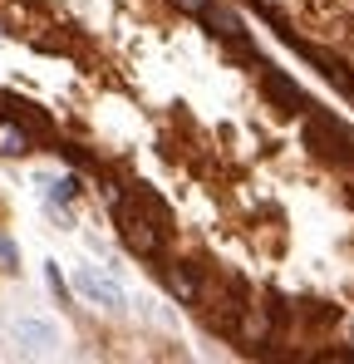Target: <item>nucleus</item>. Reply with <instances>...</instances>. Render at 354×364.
I'll return each mask as SVG.
<instances>
[{
    "instance_id": "nucleus-5",
    "label": "nucleus",
    "mask_w": 354,
    "mask_h": 364,
    "mask_svg": "<svg viewBox=\"0 0 354 364\" xmlns=\"http://www.w3.org/2000/svg\"><path fill=\"white\" fill-rule=\"evenodd\" d=\"M5 119H15L30 138H50V119L30 104V99H15V94H5Z\"/></svg>"
},
{
    "instance_id": "nucleus-11",
    "label": "nucleus",
    "mask_w": 354,
    "mask_h": 364,
    "mask_svg": "<svg viewBox=\"0 0 354 364\" xmlns=\"http://www.w3.org/2000/svg\"><path fill=\"white\" fill-rule=\"evenodd\" d=\"M241 340H266V320H261L256 310H251V315L241 320Z\"/></svg>"
},
{
    "instance_id": "nucleus-4",
    "label": "nucleus",
    "mask_w": 354,
    "mask_h": 364,
    "mask_svg": "<svg viewBox=\"0 0 354 364\" xmlns=\"http://www.w3.org/2000/svg\"><path fill=\"white\" fill-rule=\"evenodd\" d=\"M261 94H266V99H271L281 114H305V109H310V99L295 89L281 69H271V64H261Z\"/></svg>"
},
{
    "instance_id": "nucleus-10",
    "label": "nucleus",
    "mask_w": 354,
    "mask_h": 364,
    "mask_svg": "<svg viewBox=\"0 0 354 364\" xmlns=\"http://www.w3.org/2000/svg\"><path fill=\"white\" fill-rule=\"evenodd\" d=\"M74 192H79V178H45V197L64 207V202H74Z\"/></svg>"
},
{
    "instance_id": "nucleus-6",
    "label": "nucleus",
    "mask_w": 354,
    "mask_h": 364,
    "mask_svg": "<svg viewBox=\"0 0 354 364\" xmlns=\"http://www.w3.org/2000/svg\"><path fill=\"white\" fill-rule=\"evenodd\" d=\"M197 20H202V25H207L217 40H246V30H241V15H236V10H222V5H212V0L202 5V15H197Z\"/></svg>"
},
{
    "instance_id": "nucleus-3",
    "label": "nucleus",
    "mask_w": 354,
    "mask_h": 364,
    "mask_svg": "<svg viewBox=\"0 0 354 364\" xmlns=\"http://www.w3.org/2000/svg\"><path fill=\"white\" fill-rule=\"evenodd\" d=\"M74 286H79V296L89 305H104V310H118V305L128 301L123 286H118L109 271H99V266H79V271H74Z\"/></svg>"
},
{
    "instance_id": "nucleus-7",
    "label": "nucleus",
    "mask_w": 354,
    "mask_h": 364,
    "mask_svg": "<svg viewBox=\"0 0 354 364\" xmlns=\"http://www.w3.org/2000/svg\"><path fill=\"white\" fill-rule=\"evenodd\" d=\"M15 335L25 340V345H59V330L50 325V320H35V315H25V320H15Z\"/></svg>"
},
{
    "instance_id": "nucleus-1",
    "label": "nucleus",
    "mask_w": 354,
    "mask_h": 364,
    "mask_svg": "<svg viewBox=\"0 0 354 364\" xmlns=\"http://www.w3.org/2000/svg\"><path fill=\"white\" fill-rule=\"evenodd\" d=\"M305 143H315L320 153H330V158H354V133L345 123H335L325 109H305Z\"/></svg>"
},
{
    "instance_id": "nucleus-2",
    "label": "nucleus",
    "mask_w": 354,
    "mask_h": 364,
    "mask_svg": "<svg viewBox=\"0 0 354 364\" xmlns=\"http://www.w3.org/2000/svg\"><path fill=\"white\" fill-rule=\"evenodd\" d=\"M118 232H123V242L133 246L138 256H163V227H148V212H133V207H123L118 202Z\"/></svg>"
},
{
    "instance_id": "nucleus-13",
    "label": "nucleus",
    "mask_w": 354,
    "mask_h": 364,
    "mask_svg": "<svg viewBox=\"0 0 354 364\" xmlns=\"http://www.w3.org/2000/svg\"><path fill=\"white\" fill-rule=\"evenodd\" d=\"M177 5H182L187 15H202V5H207V0H177Z\"/></svg>"
},
{
    "instance_id": "nucleus-8",
    "label": "nucleus",
    "mask_w": 354,
    "mask_h": 364,
    "mask_svg": "<svg viewBox=\"0 0 354 364\" xmlns=\"http://www.w3.org/2000/svg\"><path fill=\"white\" fill-rule=\"evenodd\" d=\"M20 153H30V133L15 119H0V158H20Z\"/></svg>"
},
{
    "instance_id": "nucleus-9",
    "label": "nucleus",
    "mask_w": 354,
    "mask_h": 364,
    "mask_svg": "<svg viewBox=\"0 0 354 364\" xmlns=\"http://www.w3.org/2000/svg\"><path fill=\"white\" fill-rule=\"evenodd\" d=\"M168 291H173L177 301H197V276L192 271H177V266H168Z\"/></svg>"
},
{
    "instance_id": "nucleus-12",
    "label": "nucleus",
    "mask_w": 354,
    "mask_h": 364,
    "mask_svg": "<svg viewBox=\"0 0 354 364\" xmlns=\"http://www.w3.org/2000/svg\"><path fill=\"white\" fill-rule=\"evenodd\" d=\"M0 266H5V271L15 266V246H10V237H0Z\"/></svg>"
}]
</instances>
